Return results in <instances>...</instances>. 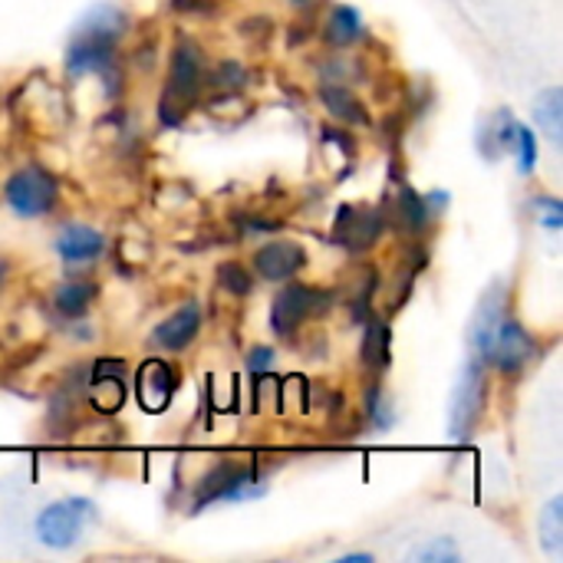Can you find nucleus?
I'll return each mask as SVG.
<instances>
[{"mask_svg":"<svg viewBox=\"0 0 563 563\" xmlns=\"http://www.w3.org/2000/svg\"><path fill=\"white\" fill-rule=\"evenodd\" d=\"M106 241L96 228L89 224H66L56 238V254L66 261V264H86V261H96L102 254Z\"/></svg>","mask_w":563,"mask_h":563,"instance_id":"2eb2a0df","label":"nucleus"},{"mask_svg":"<svg viewBox=\"0 0 563 563\" xmlns=\"http://www.w3.org/2000/svg\"><path fill=\"white\" fill-rule=\"evenodd\" d=\"M534 115H538V125L544 129V135L561 145L563 142V96L558 86L544 89L534 102Z\"/></svg>","mask_w":563,"mask_h":563,"instance_id":"6ab92c4d","label":"nucleus"},{"mask_svg":"<svg viewBox=\"0 0 563 563\" xmlns=\"http://www.w3.org/2000/svg\"><path fill=\"white\" fill-rule=\"evenodd\" d=\"M3 277H7V264L0 261V287H3Z\"/></svg>","mask_w":563,"mask_h":563,"instance_id":"7c9ffc66","label":"nucleus"},{"mask_svg":"<svg viewBox=\"0 0 563 563\" xmlns=\"http://www.w3.org/2000/svg\"><path fill=\"white\" fill-rule=\"evenodd\" d=\"M205 89V56L191 40H178L172 49L168 63V79H165V96H162V122L178 125L181 115L198 102Z\"/></svg>","mask_w":563,"mask_h":563,"instance_id":"f03ea898","label":"nucleus"},{"mask_svg":"<svg viewBox=\"0 0 563 563\" xmlns=\"http://www.w3.org/2000/svg\"><path fill=\"white\" fill-rule=\"evenodd\" d=\"M218 284H221L228 294H234V297H247V294H251V287H254V280H251L247 267H244V264H238V261H228V264H221V267H218Z\"/></svg>","mask_w":563,"mask_h":563,"instance_id":"5701e85b","label":"nucleus"},{"mask_svg":"<svg viewBox=\"0 0 563 563\" xmlns=\"http://www.w3.org/2000/svg\"><path fill=\"white\" fill-rule=\"evenodd\" d=\"M419 561H429V563H455L459 561V548L449 541V538H439L435 544H426L419 554H416Z\"/></svg>","mask_w":563,"mask_h":563,"instance_id":"a878e982","label":"nucleus"},{"mask_svg":"<svg viewBox=\"0 0 563 563\" xmlns=\"http://www.w3.org/2000/svg\"><path fill=\"white\" fill-rule=\"evenodd\" d=\"M320 99H323L327 112H330L333 119H340L343 125H366V122H369L366 106H363L350 89H343V86H323V89H320Z\"/></svg>","mask_w":563,"mask_h":563,"instance_id":"f3484780","label":"nucleus"},{"mask_svg":"<svg viewBox=\"0 0 563 563\" xmlns=\"http://www.w3.org/2000/svg\"><path fill=\"white\" fill-rule=\"evenodd\" d=\"M323 307H330V294L307 287V284H287L271 303V333L280 340H290Z\"/></svg>","mask_w":563,"mask_h":563,"instance_id":"0eeeda50","label":"nucleus"},{"mask_svg":"<svg viewBox=\"0 0 563 563\" xmlns=\"http://www.w3.org/2000/svg\"><path fill=\"white\" fill-rule=\"evenodd\" d=\"M379 234H383V214H376V211L346 205L336 218V241L346 244L350 251H366L369 244H376Z\"/></svg>","mask_w":563,"mask_h":563,"instance_id":"4468645a","label":"nucleus"},{"mask_svg":"<svg viewBox=\"0 0 563 563\" xmlns=\"http://www.w3.org/2000/svg\"><path fill=\"white\" fill-rule=\"evenodd\" d=\"M485 412V363H478L475 356L465 363L455 393H452V409H449V439L452 442H465L478 419Z\"/></svg>","mask_w":563,"mask_h":563,"instance_id":"39448f33","label":"nucleus"},{"mask_svg":"<svg viewBox=\"0 0 563 563\" xmlns=\"http://www.w3.org/2000/svg\"><path fill=\"white\" fill-rule=\"evenodd\" d=\"M505 313H508V297H505V287L495 284V287L482 297L478 313H475V320H472V333H468L472 356H475L478 363H485V366H488V356H492L495 330H498V323L505 320Z\"/></svg>","mask_w":563,"mask_h":563,"instance_id":"9d476101","label":"nucleus"},{"mask_svg":"<svg viewBox=\"0 0 563 563\" xmlns=\"http://www.w3.org/2000/svg\"><path fill=\"white\" fill-rule=\"evenodd\" d=\"M363 363L369 369H383L389 363V327L383 320H373L363 336Z\"/></svg>","mask_w":563,"mask_h":563,"instance_id":"aec40b11","label":"nucleus"},{"mask_svg":"<svg viewBox=\"0 0 563 563\" xmlns=\"http://www.w3.org/2000/svg\"><path fill=\"white\" fill-rule=\"evenodd\" d=\"M538 356V343L534 336L521 327V320L508 317L498 323L495 330V340H492V356L488 363H495L505 376H518L531 360Z\"/></svg>","mask_w":563,"mask_h":563,"instance_id":"6e6552de","label":"nucleus"},{"mask_svg":"<svg viewBox=\"0 0 563 563\" xmlns=\"http://www.w3.org/2000/svg\"><path fill=\"white\" fill-rule=\"evenodd\" d=\"M89 402L102 416L122 409V402H125V363L122 360H99L92 366V376H89Z\"/></svg>","mask_w":563,"mask_h":563,"instance_id":"f8f14e48","label":"nucleus"},{"mask_svg":"<svg viewBox=\"0 0 563 563\" xmlns=\"http://www.w3.org/2000/svg\"><path fill=\"white\" fill-rule=\"evenodd\" d=\"M511 152L518 155L521 172L531 175L534 165H538V135H534L528 125H521V122H518V135H515V148H511Z\"/></svg>","mask_w":563,"mask_h":563,"instance_id":"393cba45","label":"nucleus"},{"mask_svg":"<svg viewBox=\"0 0 563 563\" xmlns=\"http://www.w3.org/2000/svg\"><path fill=\"white\" fill-rule=\"evenodd\" d=\"M254 495H261L257 468L247 462H221L198 482V498L191 508L201 511V508L218 505V501H244Z\"/></svg>","mask_w":563,"mask_h":563,"instance_id":"423d86ee","label":"nucleus"},{"mask_svg":"<svg viewBox=\"0 0 563 563\" xmlns=\"http://www.w3.org/2000/svg\"><path fill=\"white\" fill-rule=\"evenodd\" d=\"M360 36H363V16H360L356 7L340 3V7H333L327 13V20H323V40L330 46H353Z\"/></svg>","mask_w":563,"mask_h":563,"instance_id":"dca6fc26","label":"nucleus"},{"mask_svg":"<svg viewBox=\"0 0 563 563\" xmlns=\"http://www.w3.org/2000/svg\"><path fill=\"white\" fill-rule=\"evenodd\" d=\"M399 218H402V224H406L412 234H419V231L429 228L432 208H429V201H426L422 195H416L412 188H402V191H399Z\"/></svg>","mask_w":563,"mask_h":563,"instance_id":"412c9836","label":"nucleus"},{"mask_svg":"<svg viewBox=\"0 0 563 563\" xmlns=\"http://www.w3.org/2000/svg\"><path fill=\"white\" fill-rule=\"evenodd\" d=\"M294 3H297V7H303V3H310V0H294Z\"/></svg>","mask_w":563,"mask_h":563,"instance_id":"2f4dec72","label":"nucleus"},{"mask_svg":"<svg viewBox=\"0 0 563 563\" xmlns=\"http://www.w3.org/2000/svg\"><path fill=\"white\" fill-rule=\"evenodd\" d=\"M96 284H89V280H69V284H63V287H56V294H53V307H56V313L59 317H66V320H79L89 307H92V300H96Z\"/></svg>","mask_w":563,"mask_h":563,"instance_id":"a211bd4d","label":"nucleus"},{"mask_svg":"<svg viewBox=\"0 0 563 563\" xmlns=\"http://www.w3.org/2000/svg\"><path fill=\"white\" fill-rule=\"evenodd\" d=\"M538 528H541V544H544L554 558H561L563 554V498H554V501L544 508V515H541Z\"/></svg>","mask_w":563,"mask_h":563,"instance_id":"4be33fe9","label":"nucleus"},{"mask_svg":"<svg viewBox=\"0 0 563 563\" xmlns=\"http://www.w3.org/2000/svg\"><path fill=\"white\" fill-rule=\"evenodd\" d=\"M274 350L271 346H254L251 353H247V369L254 373V376H261V373H267L271 366H274Z\"/></svg>","mask_w":563,"mask_h":563,"instance_id":"c85d7f7f","label":"nucleus"},{"mask_svg":"<svg viewBox=\"0 0 563 563\" xmlns=\"http://www.w3.org/2000/svg\"><path fill=\"white\" fill-rule=\"evenodd\" d=\"M125 33V16L115 7H96L86 13L79 30L73 33L66 46V69L73 76L96 73L102 79H112L115 73V49Z\"/></svg>","mask_w":563,"mask_h":563,"instance_id":"f257e3e1","label":"nucleus"},{"mask_svg":"<svg viewBox=\"0 0 563 563\" xmlns=\"http://www.w3.org/2000/svg\"><path fill=\"white\" fill-rule=\"evenodd\" d=\"M92 515H96V508L86 498L53 501L36 518V538H40V544H46L53 551H69L82 538V528L92 521Z\"/></svg>","mask_w":563,"mask_h":563,"instance_id":"20e7f679","label":"nucleus"},{"mask_svg":"<svg viewBox=\"0 0 563 563\" xmlns=\"http://www.w3.org/2000/svg\"><path fill=\"white\" fill-rule=\"evenodd\" d=\"M3 198H7L13 214H20V218H43L59 201V181L46 168L26 165V168H16L3 181Z\"/></svg>","mask_w":563,"mask_h":563,"instance_id":"7ed1b4c3","label":"nucleus"},{"mask_svg":"<svg viewBox=\"0 0 563 563\" xmlns=\"http://www.w3.org/2000/svg\"><path fill=\"white\" fill-rule=\"evenodd\" d=\"M373 558L369 554H346V558H340V563H369Z\"/></svg>","mask_w":563,"mask_h":563,"instance_id":"c756f323","label":"nucleus"},{"mask_svg":"<svg viewBox=\"0 0 563 563\" xmlns=\"http://www.w3.org/2000/svg\"><path fill=\"white\" fill-rule=\"evenodd\" d=\"M534 211L541 214V224L544 228H551V231H558V228H563V205L558 201V198H538L534 201Z\"/></svg>","mask_w":563,"mask_h":563,"instance_id":"bb28decb","label":"nucleus"},{"mask_svg":"<svg viewBox=\"0 0 563 563\" xmlns=\"http://www.w3.org/2000/svg\"><path fill=\"white\" fill-rule=\"evenodd\" d=\"M178 389V373L165 363V360H145L139 366V376H135V396H139V406L152 416L165 412L172 396Z\"/></svg>","mask_w":563,"mask_h":563,"instance_id":"1a4fd4ad","label":"nucleus"},{"mask_svg":"<svg viewBox=\"0 0 563 563\" xmlns=\"http://www.w3.org/2000/svg\"><path fill=\"white\" fill-rule=\"evenodd\" d=\"M366 416L379 432L393 429V422H396V412H393V406H389V399H386V393L379 386H373L369 396H366Z\"/></svg>","mask_w":563,"mask_h":563,"instance_id":"b1692460","label":"nucleus"},{"mask_svg":"<svg viewBox=\"0 0 563 563\" xmlns=\"http://www.w3.org/2000/svg\"><path fill=\"white\" fill-rule=\"evenodd\" d=\"M198 333H201V307L198 303H185L168 320H162L155 327L152 340L165 353H181V350H188L195 343Z\"/></svg>","mask_w":563,"mask_h":563,"instance_id":"ddd939ff","label":"nucleus"},{"mask_svg":"<svg viewBox=\"0 0 563 563\" xmlns=\"http://www.w3.org/2000/svg\"><path fill=\"white\" fill-rule=\"evenodd\" d=\"M241 82H244V69L238 63H221L211 76V86L218 89H238Z\"/></svg>","mask_w":563,"mask_h":563,"instance_id":"cd10ccee","label":"nucleus"},{"mask_svg":"<svg viewBox=\"0 0 563 563\" xmlns=\"http://www.w3.org/2000/svg\"><path fill=\"white\" fill-rule=\"evenodd\" d=\"M251 264L254 274H261L264 280H294L307 264V251L294 241H267L254 251Z\"/></svg>","mask_w":563,"mask_h":563,"instance_id":"9b49d317","label":"nucleus"}]
</instances>
